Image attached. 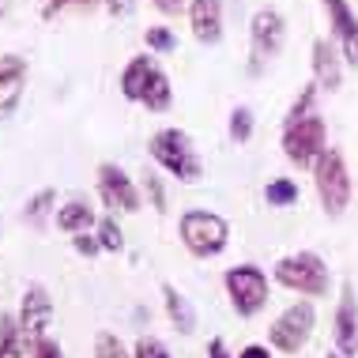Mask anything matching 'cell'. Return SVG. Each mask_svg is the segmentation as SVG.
I'll return each instance as SVG.
<instances>
[{
  "label": "cell",
  "instance_id": "6da1fadb",
  "mask_svg": "<svg viewBox=\"0 0 358 358\" xmlns=\"http://www.w3.org/2000/svg\"><path fill=\"white\" fill-rule=\"evenodd\" d=\"M148 155L170 173V178L185 181V185H196V181L204 178V162H200L196 148H192L189 132H181V129H159L148 140Z\"/></svg>",
  "mask_w": 358,
  "mask_h": 358
},
{
  "label": "cell",
  "instance_id": "7a4b0ae2",
  "mask_svg": "<svg viewBox=\"0 0 358 358\" xmlns=\"http://www.w3.org/2000/svg\"><path fill=\"white\" fill-rule=\"evenodd\" d=\"M328 151V124L321 117V110L306 113V117H294L283 124V155L287 162H294V166H317V159Z\"/></svg>",
  "mask_w": 358,
  "mask_h": 358
},
{
  "label": "cell",
  "instance_id": "3957f363",
  "mask_svg": "<svg viewBox=\"0 0 358 358\" xmlns=\"http://www.w3.org/2000/svg\"><path fill=\"white\" fill-rule=\"evenodd\" d=\"M275 283L294 290V294H306V298H321L328 294V264L317 253H309V249H302V253H290L283 260H275L272 268Z\"/></svg>",
  "mask_w": 358,
  "mask_h": 358
},
{
  "label": "cell",
  "instance_id": "277c9868",
  "mask_svg": "<svg viewBox=\"0 0 358 358\" xmlns=\"http://www.w3.org/2000/svg\"><path fill=\"white\" fill-rule=\"evenodd\" d=\"M178 234H181V245L189 249L196 260H208V257H219L230 241V227L227 219L215 215V211H185L178 219Z\"/></svg>",
  "mask_w": 358,
  "mask_h": 358
},
{
  "label": "cell",
  "instance_id": "5b68a950",
  "mask_svg": "<svg viewBox=\"0 0 358 358\" xmlns=\"http://www.w3.org/2000/svg\"><path fill=\"white\" fill-rule=\"evenodd\" d=\"M313 185L317 196H321V208L328 219H340L347 204H351V173H347V162L336 148H328L313 166Z\"/></svg>",
  "mask_w": 358,
  "mask_h": 358
},
{
  "label": "cell",
  "instance_id": "8992f818",
  "mask_svg": "<svg viewBox=\"0 0 358 358\" xmlns=\"http://www.w3.org/2000/svg\"><path fill=\"white\" fill-rule=\"evenodd\" d=\"M313 324H317L313 302H294L272 321V328H268V343H272L275 351H283V355H298L309 343V336H313Z\"/></svg>",
  "mask_w": 358,
  "mask_h": 358
},
{
  "label": "cell",
  "instance_id": "52a82bcc",
  "mask_svg": "<svg viewBox=\"0 0 358 358\" xmlns=\"http://www.w3.org/2000/svg\"><path fill=\"white\" fill-rule=\"evenodd\" d=\"M227 294H230V306H234L238 317H257L260 309L268 306V275L264 268L257 264H238L227 272Z\"/></svg>",
  "mask_w": 358,
  "mask_h": 358
},
{
  "label": "cell",
  "instance_id": "ba28073f",
  "mask_svg": "<svg viewBox=\"0 0 358 358\" xmlns=\"http://www.w3.org/2000/svg\"><path fill=\"white\" fill-rule=\"evenodd\" d=\"M249 42H253V64L249 69L260 72V64L272 61V57L283 53L287 42V23L275 8H257L253 19H249Z\"/></svg>",
  "mask_w": 358,
  "mask_h": 358
},
{
  "label": "cell",
  "instance_id": "9c48e42d",
  "mask_svg": "<svg viewBox=\"0 0 358 358\" xmlns=\"http://www.w3.org/2000/svg\"><path fill=\"white\" fill-rule=\"evenodd\" d=\"M53 321V298L42 283H31L23 290V309H19V336L23 347H34L38 340H45V328Z\"/></svg>",
  "mask_w": 358,
  "mask_h": 358
},
{
  "label": "cell",
  "instance_id": "30bf717a",
  "mask_svg": "<svg viewBox=\"0 0 358 358\" xmlns=\"http://www.w3.org/2000/svg\"><path fill=\"white\" fill-rule=\"evenodd\" d=\"M99 196L113 211H140V192L117 162H102L99 166Z\"/></svg>",
  "mask_w": 358,
  "mask_h": 358
},
{
  "label": "cell",
  "instance_id": "8fae6325",
  "mask_svg": "<svg viewBox=\"0 0 358 358\" xmlns=\"http://www.w3.org/2000/svg\"><path fill=\"white\" fill-rule=\"evenodd\" d=\"M324 12H328V27H332L336 42H340L343 61L351 69H358V15L351 0H324Z\"/></svg>",
  "mask_w": 358,
  "mask_h": 358
},
{
  "label": "cell",
  "instance_id": "7c38bea8",
  "mask_svg": "<svg viewBox=\"0 0 358 358\" xmlns=\"http://www.w3.org/2000/svg\"><path fill=\"white\" fill-rule=\"evenodd\" d=\"M23 87H27V57L4 53L0 57V121H8L19 110Z\"/></svg>",
  "mask_w": 358,
  "mask_h": 358
},
{
  "label": "cell",
  "instance_id": "4fadbf2b",
  "mask_svg": "<svg viewBox=\"0 0 358 358\" xmlns=\"http://www.w3.org/2000/svg\"><path fill=\"white\" fill-rule=\"evenodd\" d=\"M332 328H336V351H340L343 358H355L358 355V298H355L351 283H343Z\"/></svg>",
  "mask_w": 358,
  "mask_h": 358
},
{
  "label": "cell",
  "instance_id": "5bb4252c",
  "mask_svg": "<svg viewBox=\"0 0 358 358\" xmlns=\"http://www.w3.org/2000/svg\"><path fill=\"white\" fill-rule=\"evenodd\" d=\"M309 61H313V83L321 87V91H340L343 87V53L336 50L332 42H328V38H317L313 42V57H309Z\"/></svg>",
  "mask_w": 358,
  "mask_h": 358
},
{
  "label": "cell",
  "instance_id": "9a60e30c",
  "mask_svg": "<svg viewBox=\"0 0 358 358\" xmlns=\"http://www.w3.org/2000/svg\"><path fill=\"white\" fill-rule=\"evenodd\" d=\"M189 27L200 45L222 42V0H189Z\"/></svg>",
  "mask_w": 358,
  "mask_h": 358
},
{
  "label": "cell",
  "instance_id": "2e32d148",
  "mask_svg": "<svg viewBox=\"0 0 358 358\" xmlns=\"http://www.w3.org/2000/svg\"><path fill=\"white\" fill-rule=\"evenodd\" d=\"M162 298H166V317L173 321V328H178L181 336H192V328H196V313H192L189 298L181 294L173 283H162Z\"/></svg>",
  "mask_w": 358,
  "mask_h": 358
},
{
  "label": "cell",
  "instance_id": "e0dca14e",
  "mask_svg": "<svg viewBox=\"0 0 358 358\" xmlns=\"http://www.w3.org/2000/svg\"><path fill=\"white\" fill-rule=\"evenodd\" d=\"M151 69H155L151 57H132V61L124 64V72H121V94L129 102H140L143 99V87H148V80H151Z\"/></svg>",
  "mask_w": 358,
  "mask_h": 358
},
{
  "label": "cell",
  "instance_id": "ac0fdd59",
  "mask_svg": "<svg viewBox=\"0 0 358 358\" xmlns=\"http://www.w3.org/2000/svg\"><path fill=\"white\" fill-rule=\"evenodd\" d=\"M140 106H148L151 113H166L170 106H173V87H170V76L155 64L151 69V80H148V87H143V99H140Z\"/></svg>",
  "mask_w": 358,
  "mask_h": 358
},
{
  "label": "cell",
  "instance_id": "d6986e66",
  "mask_svg": "<svg viewBox=\"0 0 358 358\" xmlns=\"http://www.w3.org/2000/svg\"><path fill=\"white\" fill-rule=\"evenodd\" d=\"M91 222H94V208L83 204V200H72V204L57 208V227H61L64 234H83Z\"/></svg>",
  "mask_w": 358,
  "mask_h": 358
},
{
  "label": "cell",
  "instance_id": "ffe728a7",
  "mask_svg": "<svg viewBox=\"0 0 358 358\" xmlns=\"http://www.w3.org/2000/svg\"><path fill=\"white\" fill-rule=\"evenodd\" d=\"M0 358H23V336L15 317H0Z\"/></svg>",
  "mask_w": 358,
  "mask_h": 358
},
{
  "label": "cell",
  "instance_id": "44dd1931",
  "mask_svg": "<svg viewBox=\"0 0 358 358\" xmlns=\"http://www.w3.org/2000/svg\"><path fill=\"white\" fill-rule=\"evenodd\" d=\"M264 200L272 208H290L298 200V185L290 178H275V181H268V185H264Z\"/></svg>",
  "mask_w": 358,
  "mask_h": 358
},
{
  "label": "cell",
  "instance_id": "7402d4cb",
  "mask_svg": "<svg viewBox=\"0 0 358 358\" xmlns=\"http://www.w3.org/2000/svg\"><path fill=\"white\" fill-rule=\"evenodd\" d=\"M227 132H230V140H234V143H249V140H253V110H249V106H238V110L230 113Z\"/></svg>",
  "mask_w": 358,
  "mask_h": 358
},
{
  "label": "cell",
  "instance_id": "603a6c76",
  "mask_svg": "<svg viewBox=\"0 0 358 358\" xmlns=\"http://www.w3.org/2000/svg\"><path fill=\"white\" fill-rule=\"evenodd\" d=\"M143 42H148V50H155V53H173L178 50V38H173L170 27H148V31H143Z\"/></svg>",
  "mask_w": 358,
  "mask_h": 358
},
{
  "label": "cell",
  "instance_id": "cb8c5ba5",
  "mask_svg": "<svg viewBox=\"0 0 358 358\" xmlns=\"http://www.w3.org/2000/svg\"><path fill=\"white\" fill-rule=\"evenodd\" d=\"M94 358H132L124 351V343L113 332H99L94 336Z\"/></svg>",
  "mask_w": 358,
  "mask_h": 358
},
{
  "label": "cell",
  "instance_id": "d4e9b609",
  "mask_svg": "<svg viewBox=\"0 0 358 358\" xmlns=\"http://www.w3.org/2000/svg\"><path fill=\"white\" fill-rule=\"evenodd\" d=\"M317 94H321V87H317V83H306V87H302V94L294 99V106H290L287 121H294V117H306V113H313V110H317Z\"/></svg>",
  "mask_w": 358,
  "mask_h": 358
},
{
  "label": "cell",
  "instance_id": "484cf974",
  "mask_svg": "<svg viewBox=\"0 0 358 358\" xmlns=\"http://www.w3.org/2000/svg\"><path fill=\"white\" fill-rule=\"evenodd\" d=\"M99 241H102V249H110V253H121V249H124V234H121L117 219H102L99 222Z\"/></svg>",
  "mask_w": 358,
  "mask_h": 358
},
{
  "label": "cell",
  "instance_id": "4316f807",
  "mask_svg": "<svg viewBox=\"0 0 358 358\" xmlns=\"http://www.w3.org/2000/svg\"><path fill=\"white\" fill-rule=\"evenodd\" d=\"M53 200H57V192H53V189H42V192H38V196H31V200H27L23 215L31 219V222H38V219L45 215V211H50V204H53Z\"/></svg>",
  "mask_w": 358,
  "mask_h": 358
},
{
  "label": "cell",
  "instance_id": "83f0119b",
  "mask_svg": "<svg viewBox=\"0 0 358 358\" xmlns=\"http://www.w3.org/2000/svg\"><path fill=\"white\" fill-rule=\"evenodd\" d=\"M94 4H99V0H45V4H42V15L53 19L57 12H64V8H76V12H91Z\"/></svg>",
  "mask_w": 358,
  "mask_h": 358
},
{
  "label": "cell",
  "instance_id": "f1b7e54d",
  "mask_svg": "<svg viewBox=\"0 0 358 358\" xmlns=\"http://www.w3.org/2000/svg\"><path fill=\"white\" fill-rule=\"evenodd\" d=\"M132 358H170V351L155 336H140L136 347H132Z\"/></svg>",
  "mask_w": 358,
  "mask_h": 358
},
{
  "label": "cell",
  "instance_id": "f546056e",
  "mask_svg": "<svg viewBox=\"0 0 358 358\" xmlns=\"http://www.w3.org/2000/svg\"><path fill=\"white\" fill-rule=\"evenodd\" d=\"M143 185H148L151 208H155V211H166V192H162V181L155 178V173H148V178H143Z\"/></svg>",
  "mask_w": 358,
  "mask_h": 358
},
{
  "label": "cell",
  "instance_id": "4dcf8cb0",
  "mask_svg": "<svg viewBox=\"0 0 358 358\" xmlns=\"http://www.w3.org/2000/svg\"><path fill=\"white\" fill-rule=\"evenodd\" d=\"M31 358H64V351H61V343H57V340L45 336V340H38L31 347Z\"/></svg>",
  "mask_w": 358,
  "mask_h": 358
},
{
  "label": "cell",
  "instance_id": "1f68e13d",
  "mask_svg": "<svg viewBox=\"0 0 358 358\" xmlns=\"http://www.w3.org/2000/svg\"><path fill=\"white\" fill-rule=\"evenodd\" d=\"M72 245H76V253H83V257H99V253H102V241H99V238H91L87 230H83V234H76Z\"/></svg>",
  "mask_w": 358,
  "mask_h": 358
},
{
  "label": "cell",
  "instance_id": "d6a6232c",
  "mask_svg": "<svg viewBox=\"0 0 358 358\" xmlns=\"http://www.w3.org/2000/svg\"><path fill=\"white\" fill-rule=\"evenodd\" d=\"M102 4L113 19H129L132 12H136V0H102Z\"/></svg>",
  "mask_w": 358,
  "mask_h": 358
},
{
  "label": "cell",
  "instance_id": "836d02e7",
  "mask_svg": "<svg viewBox=\"0 0 358 358\" xmlns=\"http://www.w3.org/2000/svg\"><path fill=\"white\" fill-rule=\"evenodd\" d=\"M155 4V12H162V15H181L189 8V0H151Z\"/></svg>",
  "mask_w": 358,
  "mask_h": 358
},
{
  "label": "cell",
  "instance_id": "e575fe53",
  "mask_svg": "<svg viewBox=\"0 0 358 358\" xmlns=\"http://www.w3.org/2000/svg\"><path fill=\"white\" fill-rule=\"evenodd\" d=\"M238 358H272V355H268V347L249 343V347H241V355H238Z\"/></svg>",
  "mask_w": 358,
  "mask_h": 358
},
{
  "label": "cell",
  "instance_id": "d590c367",
  "mask_svg": "<svg viewBox=\"0 0 358 358\" xmlns=\"http://www.w3.org/2000/svg\"><path fill=\"white\" fill-rule=\"evenodd\" d=\"M208 358H230L227 343H222V340H211V343H208Z\"/></svg>",
  "mask_w": 358,
  "mask_h": 358
},
{
  "label": "cell",
  "instance_id": "8d00e7d4",
  "mask_svg": "<svg viewBox=\"0 0 358 358\" xmlns=\"http://www.w3.org/2000/svg\"><path fill=\"white\" fill-rule=\"evenodd\" d=\"M8 12H12V0H0V19H4Z\"/></svg>",
  "mask_w": 358,
  "mask_h": 358
},
{
  "label": "cell",
  "instance_id": "74e56055",
  "mask_svg": "<svg viewBox=\"0 0 358 358\" xmlns=\"http://www.w3.org/2000/svg\"><path fill=\"white\" fill-rule=\"evenodd\" d=\"M324 358H343V355H340V351H332V355H324Z\"/></svg>",
  "mask_w": 358,
  "mask_h": 358
}]
</instances>
